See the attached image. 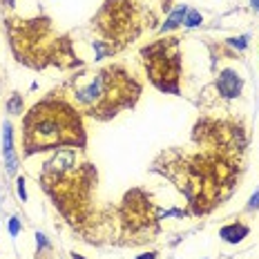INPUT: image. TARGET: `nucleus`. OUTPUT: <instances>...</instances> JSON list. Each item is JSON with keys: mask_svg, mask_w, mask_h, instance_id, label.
Masks as SVG:
<instances>
[{"mask_svg": "<svg viewBox=\"0 0 259 259\" xmlns=\"http://www.w3.org/2000/svg\"><path fill=\"white\" fill-rule=\"evenodd\" d=\"M83 143V125L69 107L61 103L36 105L25 118L27 152L52 150L58 145Z\"/></svg>", "mask_w": 259, "mask_h": 259, "instance_id": "1", "label": "nucleus"}, {"mask_svg": "<svg viewBox=\"0 0 259 259\" xmlns=\"http://www.w3.org/2000/svg\"><path fill=\"white\" fill-rule=\"evenodd\" d=\"M241 88H244V80H241V76L235 69H224V72H219L217 90L221 96H226V99H237V96L241 94Z\"/></svg>", "mask_w": 259, "mask_h": 259, "instance_id": "2", "label": "nucleus"}, {"mask_svg": "<svg viewBox=\"0 0 259 259\" xmlns=\"http://www.w3.org/2000/svg\"><path fill=\"white\" fill-rule=\"evenodd\" d=\"M3 148H5V165H7V175H14L18 168V159L14 154V141H12V125L5 123L3 127Z\"/></svg>", "mask_w": 259, "mask_h": 259, "instance_id": "3", "label": "nucleus"}, {"mask_svg": "<svg viewBox=\"0 0 259 259\" xmlns=\"http://www.w3.org/2000/svg\"><path fill=\"white\" fill-rule=\"evenodd\" d=\"M246 235H248V226H244V224H230L219 230V237L224 241H228V244H239Z\"/></svg>", "mask_w": 259, "mask_h": 259, "instance_id": "4", "label": "nucleus"}, {"mask_svg": "<svg viewBox=\"0 0 259 259\" xmlns=\"http://www.w3.org/2000/svg\"><path fill=\"white\" fill-rule=\"evenodd\" d=\"M186 14H188V7L186 5H179V7L175 9L170 16H168V20H165V25L161 27V34H165V31H172V29H177L183 20H186Z\"/></svg>", "mask_w": 259, "mask_h": 259, "instance_id": "5", "label": "nucleus"}, {"mask_svg": "<svg viewBox=\"0 0 259 259\" xmlns=\"http://www.w3.org/2000/svg\"><path fill=\"white\" fill-rule=\"evenodd\" d=\"M7 112H12V114H20V112H23V96L14 94L12 99L7 101Z\"/></svg>", "mask_w": 259, "mask_h": 259, "instance_id": "6", "label": "nucleus"}, {"mask_svg": "<svg viewBox=\"0 0 259 259\" xmlns=\"http://www.w3.org/2000/svg\"><path fill=\"white\" fill-rule=\"evenodd\" d=\"M186 27H197V25H201L203 23V18H201V14L199 12H194V9H188V14H186Z\"/></svg>", "mask_w": 259, "mask_h": 259, "instance_id": "7", "label": "nucleus"}, {"mask_svg": "<svg viewBox=\"0 0 259 259\" xmlns=\"http://www.w3.org/2000/svg\"><path fill=\"white\" fill-rule=\"evenodd\" d=\"M228 42L237 50H246L248 47V36H239V38H228Z\"/></svg>", "mask_w": 259, "mask_h": 259, "instance_id": "8", "label": "nucleus"}, {"mask_svg": "<svg viewBox=\"0 0 259 259\" xmlns=\"http://www.w3.org/2000/svg\"><path fill=\"white\" fill-rule=\"evenodd\" d=\"M257 208H259V190H257V192L250 197V201H248L246 210H248V212H252V210H257Z\"/></svg>", "mask_w": 259, "mask_h": 259, "instance_id": "9", "label": "nucleus"}, {"mask_svg": "<svg viewBox=\"0 0 259 259\" xmlns=\"http://www.w3.org/2000/svg\"><path fill=\"white\" fill-rule=\"evenodd\" d=\"M18 233H20V221L14 217L12 221H9V235H12V237H16Z\"/></svg>", "mask_w": 259, "mask_h": 259, "instance_id": "10", "label": "nucleus"}, {"mask_svg": "<svg viewBox=\"0 0 259 259\" xmlns=\"http://www.w3.org/2000/svg\"><path fill=\"white\" fill-rule=\"evenodd\" d=\"M18 197L27 201V190H25V179H18Z\"/></svg>", "mask_w": 259, "mask_h": 259, "instance_id": "11", "label": "nucleus"}, {"mask_svg": "<svg viewBox=\"0 0 259 259\" xmlns=\"http://www.w3.org/2000/svg\"><path fill=\"white\" fill-rule=\"evenodd\" d=\"M137 259H156V252H148V255H143V257H137Z\"/></svg>", "mask_w": 259, "mask_h": 259, "instance_id": "12", "label": "nucleus"}, {"mask_svg": "<svg viewBox=\"0 0 259 259\" xmlns=\"http://www.w3.org/2000/svg\"><path fill=\"white\" fill-rule=\"evenodd\" d=\"M250 7L255 9V12H259V0H250Z\"/></svg>", "mask_w": 259, "mask_h": 259, "instance_id": "13", "label": "nucleus"}, {"mask_svg": "<svg viewBox=\"0 0 259 259\" xmlns=\"http://www.w3.org/2000/svg\"><path fill=\"white\" fill-rule=\"evenodd\" d=\"M72 259H83V257H80V255H76V252H74V255H72Z\"/></svg>", "mask_w": 259, "mask_h": 259, "instance_id": "14", "label": "nucleus"}]
</instances>
